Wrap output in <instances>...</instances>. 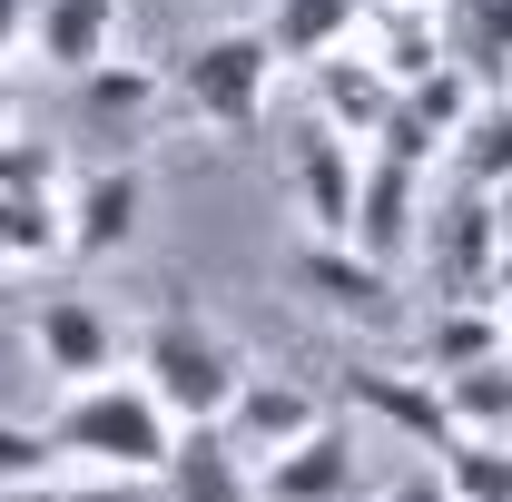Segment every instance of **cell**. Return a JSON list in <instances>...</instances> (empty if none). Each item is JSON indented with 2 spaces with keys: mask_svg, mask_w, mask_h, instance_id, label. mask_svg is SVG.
I'll return each instance as SVG.
<instances>
[{
  "mask_svg": "<svg viewBox=\"0 0 512 502\" xmlns=\"http://www.w3.org/2000/svg\"><path fill=\"white\" fill-rule=\"evenodd\" d=\"M50 443H60V453H79V463H99V473L158 483V473H168L178 424L158 414V394H148V384L99 375V384H69V404H60V424H50Z\"/></svg>",
  "mask_w": 512,
  "mask_h": 502,
  "instance_id": "cell-1",
  "label": "cell"
},
{
  "mask_svg": "<svg viewBox=\"0 0 512 502\" xmlns=\"http://www.w3.org/2000/svg\"><path fill=\"white\" fill-rule=\"evenodd\" d=\"M138 384L158 394L168 424H217V414L237 404L247 365H237V345H227L217 325H197L188 306H168L148 335H138Z\"/></svg>",
  "mask_w": 512,
  "mask_h": 502,
  "instance_id": "cell-2",
  "label": "cell"
},
{
  "mask_svg": "<svg viewBox=\"0 0 512 502\" xmlns=\"http://www.w3.org/2000/svg\"><path fill=\"white\" fill-rule=\"evenodd\" d=\"M266 79H276L266 30H217V40H197L188 60H178V99H188V119L227 128V138H256V119H266Z\"/></svg>",
  "mask_w": 512,
  "mask_h": 502,
  "instance_id": "cell-3",
  "label": "cell"
},
{
  "mask_svg": "<svg viewBox=\"0 0 512 502\" xmlns=\"http://www.w3.org/2000/svg\"><path fill=\"white\" fill-rule=\"evenodd\" d=\"M424 237V168H404V158H365L355 168V217H345V247L375 256L384 276L414 256Z\"/></svg>",
  "mask_w": 512,
  "mask_h": 502,
  "instance_id": "cell-4",
  "label": "cell"
},
{
  "mask_svg": "<svg viewBox=\"0 0 512 502\" xmlns=\"http://www.w3.org/2000/svg\"><path fill=\"white\" fill-rule=\"evenodd\" d=\"M414 247L434 256V286H444V296H473V306H493L503 227H493V197H483V188H473V197H453V207H434Z\"/></svg>",
  "mask_w": 512,
  "mask_h": 502,
  "instance_id": "cell-5",
  "label": "cell"
},
{
  "mask_svg": "<svg viewBox=\"0 0 512 502\" xmlns=\"http://www.w3.org/2000/svg\"><path fill=\"white\" fill-rule=\"evenodd\" d=\"M30 345H40V375H60V384H99V375H119V325L89 306V296H40V315H30Z\"/></svg>",
  "mask_w": 512,
  "mask_h": 502,
  "instance_id": "cell-6",
  "label": "cell"
},
{
  "mask_svg": "<svg viewBox=\"0 0 512 502\" xmlns=\"http://www.w3.org/2000/svg\"><path fill=\"white\" fill-rule=\"evenodd\" d=\"M345 404H355V414H375L384 434H404V443H434V453L453 443V404H444V384H434V375L355 365V375H345Z\"/></svg>",
  "mask_w": 512,
  "mask_h": 502,
  "instance_id": "cell-7",
  "label": "cell"
},
{
  "mask_svg": "<svg viewBox=\"0 0 512 502\" xmlns=\"http://www.w3.org/2000/svg\"><path fill=\"white\" fill-rule=\"evenodd\" d=\"M325 424V404L306 394V384H276V375H247L237 384V404L217 414V434L237 443L247 463H266V453H286V443H306Z\"/></svg>",
  "mask_w": 512,
  "mask_h": 502,
  "instance_id": "cell-8",
  "label": "cell"
},
{
  "mask_svg": "<svg viewBox=\"0 0 512 502\" xmlns=\"http://www.w3.org/2000/svg\"><path fill=\"white\" fill-rule=\"evenodd\" d=\"M296 286H306L325 315H355V325H384V315H394V276H384L375 256L335 247V237L296 247Z\"/></svg>",
  "mask_w": 512,
  "mask_h": 502,
  "instance_id": "cell-9",
  "label": "cell"
},
{
  "mask_svg": "<svg viewBox=\"0 0 512 502\" xmlns=\"http://www.w3.org/2000/svg\"><path fill=\"white\" fill-rule=\"evenodd\" d=\"M355 493V434L325 414L306 443H286V453H266V502H345Z\"/></svg>",
  "mask_w": 512,
  "mask_h": 502,
  "instance_id": "cell-10",
  "label": "cell"
},
{
  "mask_svg": "<svg viewBox=\"0 0 512 502\" xmlns=\"http://www.w3.org/2000/svg\"><path fill=\"white\" fill-rule=\"evenodd\" d=\"M138 207H148V178L128 158H109L99 178H79V197H69V256H119L138 237Z\"/></svg>",
  "mask_w": 512,
  "mask_h": 502,
  "instance_id": "cell-11",
  "label": "cell"
},
{
  "mask_svg": "<svg viewBox=\"0 0 512 502\" xmlns=\"http://www.w3.org/2000/svg\"><path fill=\"white\" fill-rule=\"evenodd\" d=\"M355 30H365V60H375L394 89L444 60V10H434V0H365Z\"/></svg>",
  "mask_w": 512,
  "mask_h": 502,
  "instance_id": "cell-12",
  "label": "cell"
},
{
  "mask_svg": "<svg viewBox=\"0 0 512 502\" xmlns=\"http://www.w3.org/2000/svg\"><path fill=\"white\" fill-rule=\"evenodd\" d=\"M168 502H256V473L247 453L217 434V424H178V443H168Z\"/></svg>",
  "mask_w": 512,
  "mask_h": 502,
  "instance_id": "cell-13",
  "label": "cell"
},
{
  "mask_svg": "<svg viewBox=\"0 0 512 502\" xmlns=\"http://www.w3.org/2000/svg\"><path fill=\"white\" fill-rule=\"evenodd\" d=\"M384 109H394V79H384L355 40L316 60V128H335V138H375Z\"/></svg>",
  "mask_w": 512,
  "mask_h": 502,
  "instance_id": "cell-14",
  "label": "cell"
},
{
  "mask_svg": "<svg viewBox=\"0 0 512 502\" xmlns=\"http://www.w3.org/2000/svg\"><path fill=\"white\" fill-rule=\"evenodd\" d=\"M444 60L483 99L512 89V0H444Z\"/></svg>",
  "mask_w": 512,
  "mask_h": 502,
  "instance_id": "cell-15",
  "label": "cell"
},
{
  "mask_svg": "<svg viewBox=\"0 0 512 502\" xmlns=\"http://www.w3.org/2000/svg\"><path fill=\"white\" fill-rule=\"evenodd\" d=\"M296 197H306L316 237H335V247H345V217H355V138L306 128V138H296Z\"/></svg>",
  "mask_w": 512,
  "mask_h": 502,
  "instance_id": "cell-16",
  "label": "cell"
},
{
  "mask_svg": "<svg viewBox=\"0 0 512 502\" xmlns=\"http://www.w3.org/2000/svg\"><path fill=\"white\" fill-rule=\"evenodd\" d=\"M30 30H40V60L79 79L89 60H109V40H119V0H40Z\"/></svg>",
  "mask_w": 512,
  "mask_h": 502,
  "instance_id": "cell-17",
  "label": "cell"
},
{
  "mask_svg": "<svg viewBox=\"0 0 512 502\" xmlns=\"http://www.w3.org/2000/svg\"><path fill=\"white\" fill-rule=\"evenodd\" d=\"M355 20H365V0H276V20H266V50H276V69H316L325 50H345L355 40Z\"/></svg>",
  "mask_w": 512,
  "mask_h": 502,
  "instance_id": "cell-18",
  "label": "cell"
},
{
  "mask_svg": "<svg viewBox=\"0 0 512 502\" xmlns=\"http://www.w3.org/2000/svg\"><path fill=\"white\" fill-rule=\"evenodd\" d=\"M512 315L503 306H473V296H444L434 325H424V375H453V365H483V355H503Z\"/></svg>",
  "mask_w": 512,
  "mask_h": 502,
  "instance_id": "cell-19",
  "label": "cell"
},
{
  "mask_svg": "<svg viewBox=\"0 0 512 502\" xmlns=\"http://www.w3.org/2000/svg\"><path fill=\"white\" fill-rule=\"evenodd\" d=\"M444 158L463 168V188H503V178H512V89L473 99V119L453 128V148H444Z\"/></svg>",
  "mask_w": 512,
  "mask_h": 502,
  "instance_id": "cell-20",
  "label": "cell"
},
{
  "mask_svg": "<svg viewBox=\"0 0 512 502\" xmlns=\"http://www.w3.org/2000/svg\"><path fill=\"white\" fill-rule=\"evenodd\" d=\"M444 404H453V434H512V355H483V365H453Z\"/></svg>",
  "mask_w": 512,
  "mask_h": 502,
  "instance_id": "cell-21",
  "label": "cell"
},
{
  "mask_svg": "<svg viewBox=\"0 0 512 502\" xmlns=\"http://www.w3.org/2000/svg\"><path fill=\"white\" fill-rule=\"evenodd\" d=\"M0 256H69V197L60 188H0Z\"/></svg>",
  "mask_w": 512,
  "mask_h": 502,
  "instance_id": "cell-22",
  "label": "cell"
},
{
  "mask_svg": "<svg viewBox=\"0 0 512 502\" xmlns=\"http://www.w3.org/2000/svg\"><path fill=\"white\" fill-rule=\"evenodd\" d=\"M434 473L453 502H512V434H453Z\"/></svg>",
  "mask_w": 512,
  "mask_h": 502,
  "instance_id": "cell-23",
  "label": "cell"
},
{
  "mask_svg": "<svg viewBox=\"0 0 512 502\" xmlns=\"http://www.w3.org/2000/svg\"><path fill=\"white\" fill-rule=\"evenodd\" d=\"M79 89H89V119H109V128H128V119L158 109V69L148 60H89Z\"/></svg>",
  "mask_w": 512,
  "mask_h": 502,
  "instance_id": "cell-24",
  "label": "cell"
},
{
  "mask_svg": "<svg viewBox=\"0 0 512 502\" xmlns=\"http://www.w3.org/2000/svg\"><path fill=\"white\" fill-rule=\"evenodd\" d=\"M473 99H483V89H473V79H463V69H453V60H434V69H424V79H404V109H414V119L434 128L444 148H453V128L473 119Z\"/></svg>",
  "mask_w": 512,
  "mask_h": 502,
  "instance_id": "cell-25",
  "label": "cell"
},
{
  "mask_svg": "<svg viewBox=\"0 0 512 502\" xmlns=\"http://www.w3.org/2000/svg\"><path fill=\"white\" fill-rule=\"evenodd\" d=\"M69 158L60 138H20V128H0V188H60Z\"/></svg>",
  "mask_w": 512,
  "mask_h": 502,
  "instance_id": "cell-26",
  "label": "cell"
},
{
  "mask_svg": "<svg viewBox=\"0 0 512 502\" xmlns=\"http://www.w3.org/2000/svg\"><path fill=\"white\" fill-rule=\"evenodd\" d=\"M50 463H60V443H50V434L0 424V483H50Z\"/></svg>",
  "mask_w": 512,
  "mask_h": 502,
  "instance_id": "cell-27",
  "label": "cell"
},
{
  "mask_svg": "<svg viewBox=\"0 0 512 502\" xmlns=\"http://www.w3.org/2000/svg\"><path fill=\"white\" fill-rule=\"evenodd\" d=\"M60 502H148V483H128V473H99L89 493H60Z\"/></svg>",
  "mask_w": 512,
  "mask_h": 502,
  "instance_id": "cell-28",
  "label": "cell"
},
{
  "mask_svg": "<svg viewBox=\"0 0 512 502\" xmlns=\"http://www.w3.org/2000/svg\"><path fill=\"white\" fill-rule=\"evenodd\" d=\"M384 502H453V493H444V473H404Z\"/></svg>",
  "mask_w": 512,
  "mask_h": 502,
  "instance_id": "cell-29",
  "label": "cell"
},
{
  "mask_svg": "<svg viewBox=\"0 0 512 502\" xmlns=\"http://www.w3.org/2000/svg\"><path fill=\"white\" fill-rule=\"evenodd\" d=\"M20 30H30V0H0V50H10Z\"/></svg>",
  "mask_w": 512,
  "mask_h": 502,
  "instance_id": "cell-30",
  "label": "cell"
},
{
  "mask_svg": "<svg viewBox=\"0 0 512 502\" xmlns=\"http://www.w3.org/2000/svg\"><path fill=\"white\" fill-rule=\"evenodd\" d=\"M483 197H493V227H503V247H512V178H503V188H483Z\"/></svg>",
  "mask_w": 512,
  "mask_h": 502,
  "instance_id": "cell-31",
  "label": "cell"
},
{
  "mask_svg": "<svg viewBox=\"0 0 512 502\" xmlns=\"http://www.w3.org/2000/svg\"><path fill=\"white\" fill-rule=\"evenodd\" d=\"M0 502H60L50 483H0Z\"/></svg>",
  "mask_w": 512,
  "mask_h": 502,
  "instance_id": "cell-32",
  "label": "cell"
},
{
  "mask_svg": "<svg viewBox=\"0 0 512 502\" xmlns=\"http://www.w3.org/2000/svg\"><path fill=\"white\" fill-rule=\"evenodd\" d=\"M493 306H512V247H503V266H493Z\"/></svg>",
  "mask_w": 512,
  "mask_h": 502,
  "instance_id": "cell-33",
  "label": "cell"
},
{
  "mask_svg": "<svg viewBox=\"0 0 512 502\" xmlns=\"http://www.w3.org/2000/svg\"><path fill=\"white\" fill-rule=\"evenodd\" d=\"M10 109H20V89H10V69H0V128H10Z\"/></svg>",
  "mask_w": 512,
  "mask_h": 502,
  "instance_id": "cell-34",
  "label": "cell"
},
{
  "mask_svg": "<svg viewBox=\"0 0 512 502\" xmlns=\"http://www.w3.org/2000/svg\"><path fill=\"white\" fill-rule=\"evenodd\" d=\"M0 276H10V256H0Z\"/></svg>",
  "mask_w": 512,
  "mask_h": 502,
  "instance_id": "cell-35",
  "label": "cell"
},
{
  "mask_svg": "<svg viewBox=\"0 0 512 502\" xmlns=\"http://www.w3.org/2000/svg\"><path fill=\"white\" fill-rule=\"evenodd\" d=\"M503 355H512V335H503Z\"/></svg>",
  "mask_w": 512,
  "mask_h": 502,
  "instance_id": "cell-36",
  "label": "cell"
}]
</instances>
